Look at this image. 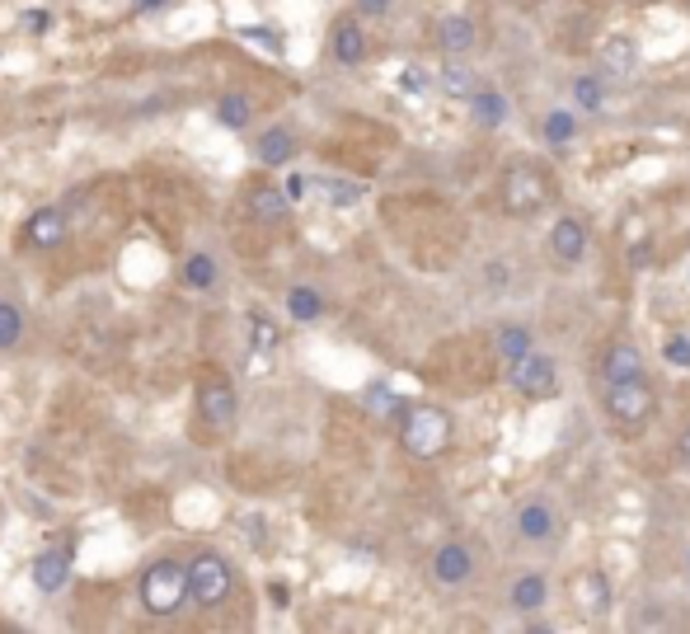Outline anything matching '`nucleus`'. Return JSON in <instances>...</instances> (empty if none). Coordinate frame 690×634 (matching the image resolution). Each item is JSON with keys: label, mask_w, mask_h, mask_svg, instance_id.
<instances>
[{"label": "nucleus", "mask_w": 690, "mask_h": 634, "mask_svg": "<svg viewBox=\"0 0 690 634\" xmlns=\"http://www.w3.org/2000/svg\"><path fill=\"white\" fill-rule=\"evenodd\" d=\"M137 602L151 620H174L188 606V569L179 559H151L137 578Z\"/></svg>", "instance_id": "nucleus-1"}, {"label": "nucleus", "mask_w": 690, "mask_h": 634, "mask_svg": "<svg viewBox=\"0 0 690 634\" xmlns=\"http://www.w3.org/2000/svg\"><path fill=\"white\" fill-rule=\"evenodd\" d=\"M451 433H456V423L437 404H404V414H399V447L414 461H437L451 447Z\"/></svg>", "instance_id": "nucleus-2"}, {"label": "nucleus", "mask_w": 690, "mask_h": 634, "mask_svg": "<svg viewBox=\"0 0 690 634\" xmlns=\"http://www.w3.org/2000/svg\"><path fill=\"white\" fill-rule=\"evenodd\" d=\"M184 569H188V602L198 606V611H221L230 602V592H235V564L221 550H198Z\"/></svg>", "instance_id": "nucleus-3"}, {"label": "nucleus", "mask_w": 690, "mask_h": 634, "mask_svg": "<svg viewBox=\"0 0 690 634\" xmlns=\"http://www.w3.org/2000/svg\"><path fill=\"white\" fill-rule=\"evenodd\" d=\"M653 414H658V395H653V386H648L644 376L606 386V418H611L615 433H639V428H648Z\"/></svg>", "instance_id": "nucleus-4"}, {"label": "nucleus", "mask_w": 690, "mask_h": 634, "mask_svg": "<svg viewBox=\"0 0 690 634\" xmlns=\"http://www.w3.org/2000/svg\"><path fill=\"white\" fill-rule=\"evenodd\" d=\"M498 193H503L507 217H536L540 207L550 202V179H545L536 165H512V170L503 174Z\"/></svg>", "instance_id": "nucleus-5"}, {"label": "nucleus", "mask_w": 690, "mask_h": 634, "mask_svg": "<svg viewBox=\"0 0 690 634\" xmlns=\"http://www.w3.org/2000/svg\"><path fill=\"white\" fill-rule=\"evenodd\" d=\"M193 400H198V418L212 428V433H226L235 428V414H240V395H235V381L221 372H202L198 376V390H193Z\"/></svg>", "instance_id": "nucleus-6"}, {"label": "nucleus", "mask_w": 690, "mask_h": 634, "mask_svg": "<svg viewBox=\"0 0 690 634\" xmlns=\"http://www.w3.org/2000/svg\"><path fill=\"white\" fill-rule=\"evenodd\" d=\"M512 372V390L522 395V400H554L559 395V367H554V357H545V353H531L522 357V362H512L507 367Z\"/></svg>", "instance_id": "nucleus-7"}, {"label": "nucleus", "mask_w": 690, "mask_h": 634, "mask_svg": "<svg viewBox=\"0 0 690 634\" xmlns=\"http://www.w3.org/2000/svg\"><path fill=\"white\" fill-rule=\"evenodd\" d=\"M475 569H479V559H475V550H470L465 541L437 545V550H432V559H428V578L437 583V588H446V592L465 588V583L475 578Z\"/></svg>", "instance_id": "nucleus-8"}, {"label": "nucleus", "mask_w": 690, "mask_h": 634, "mask_svg": "<svg viewBox=\"0 0 690 634\" xmlns=\"http://www.w3.org/2000/svg\"><path fill=\"white\" fill-rule=\"evenodd\" d=\"M512 531L526 545H550L559 536V512H554L550 498H526L522 508L512 512Z\"/></svg>", "instance_id": "nucleus-9"}, {"label": "nucleus", "mask_w": 690, "mask_h": 634, "mask_svg": "<svg viewBox=\"0 0 690 634\" xmlns=\"http://www.w3.org/2000/svg\"><path fill=\"white\" fill-rule=\"evenodd\" d=\"M71 564H76V545L71 541H57V545H43V555L33 559V588L38 592H62L71 583Z\"/></svg>", "instance_id": "nucleus-10"}, {"label": "nucleus", "mask_w": 690, "mask_h": 634, "mask_svg": "<svg viewBox=\"0 0 690 634\" xmlns=\"http://www.w3.org/2000/svg\"><path fill=\"white\" fill-rule=\"evenodd\" d=\"M296 155H301V137H296V127H287V123L263 127L259 137H254V160L268 165V170H287Z\"/></svg>", "instance_id": "nucleus-11"}, {"label": "nucleus", "mask_w": 690, "mask_h": 634, "mask_svg": "<svg viewBox=\"0 0 690 634\" xmlns=\"http://www.w3.org/2000/svg\"><path fill=\"white\" fill-rule=\"evenodd\" d=\"M573 606H578V616L583 620H606L611 616V583H606V573L601 569H583L573 578Z\"/></svg>", "instance_id": "nucleus-12"}, {"label": "nucleus", "mask_w": 690, "mask_h": 634, "mask_svg": "<svg viewBox=\"0 0 690 634\" xmlns=\"http://www.w3.org/2000/svg\"><path fill=\"white\" fill-rule=\"evenodd\" d=\"M66 235H71V221H66V207H57V202L38 207V212L24 221V240H29L33 249H57V245H66Z\"/></svg>", "instance_id": "nucleus-13"}, {"label": "nucleus", "mask_w": 690, "mask_h": 634, "mask_svg": "<svg viewBox=\"0 0 690 634\" xmlns=\"http://www.w3.org/2000/svg\"><path fill=\"white\" fill-rule=\"evenodd\" d=\"M371 52V38L362 29V19H338L334 29H329V57L338 66H362Z\"/></svg>", "instance_id": "nucleus-14"}, {"label": "nucleus", "mask_w": 690, "mask_h": 634, "mask_svg": "<svg viewBox=\"0 0 690 634\" xmlns=\"http://www.w3.org/2000/svg\"><path fill=\"white\" fill-rule=\"evenodd\" d=\"M507 606L517 611V616H540L545 606H550V578L540 569H526L512 578V588H507Z\"/></svg>", "instance_id": "nucleus-15"}, {"label": "nucleus", "mask_w": 690, "mask_h": 634, "mask_svg": "<svg viewBox=\"0 0 690 634\" xmlns=\"http://www.w3.org/2000/svg\"><path fill=\"white\" fill-rule=\"evenodd\" d=\"M550 254L564 268H573V263H583L587 259V226L578 217H559L550 226Z\"/></svg>", "instance_id": "nucleus-16"}, {"label": "nucleus", "mask_w": 690, "mask_h": 634, "mask_svg": "<svg viewBox=\"0 0 690 634\" xmlns=\"http://www.w3.org/2000/svg\"><path fill=\"white\" fill-rule=\"evenodd\" d=\"M601 376H606V386L611 381H639L644 376V353H639V343L634 339H615L601 357Z\"/></svg>", "instance_id": "nucleus-17"}, {"label": "nucleus", "mask_w": 690, "mask_h": 634, "mask_svg": "<svg viewBox=\"0 0 690 634\" xmlns=\"http://www.w3.org/2000/svg\"><path fill=\"white\" fill-rule=\"evenodd\" d=\"M437 47L446 57H470L479 47V29L470 15H442L437 19Z\"/></svg>", "instance_id": "nucleus-18"}, {"label": "nucleus", "mask_w": 690, "mask_h": 634, "mask_svg": "<svg viewBox=\"0 0 690 634\" xmlns=\"http://www.w3.org/2000/svg\"><path fill=\"white\" fill-rule=\"evenodd\" d=\"M249 212L259 221H268V226H277V221L292 217V198H287L277 184H254L249 188Z\"/></svg>", "instance_id": "nucleus-19"}, {"label": "nucleus", "mask_w": 690, "mask_h": 634, "mask_svg": "<svg viewBox=\"0 0 690 634\" xmlns=\"http://www.w3.org/2000/svg\"><path fill=\"white\" fill-rule=\"evenodd\" d=\"M324 310H329V301L310 282H296L287 292V320H296V325H315V320H324Z\"/></svg>", "instance_id": "nucleus-20"}, {"label": "nucleus", "mask_w": 690, "mask_h": 634, "mask_svg": "<svg viewBox=\"0 0 690 634\" xmlns=\"http://www.w3.org/2000/svg\"><path fill=\"white\" fill-rule=\"evenodd\" d=\"M254 123V99L245 90H226L216 99V127H226V132H245Z\"/></svg>", "instance_id": "nucleus-21"}, {"label": "nucleus", "mask_w": 690, "mask_h": 634, "mask_svg": "<svg viewBox=\"0 0 690 634\" xmlns=\"http://www.w3.org/2000/svg\"><path fill=\"white\" fill-rule=\"evenodd\" d=\"M601 66L611 71V76H625L639 66V43L629 38V33H611L606 43H601Z\"/></svg>", "instance_id": "nucleus-22"}, {"label": "nucleus", "mask_w": 690, "mask_h": 634, "mask_svg": "<svg viewBox=\"0 0 690 634\" xmlns=\"http://www.w3.org/2000/svg\"><path fill=\"white\" fill-rule=\"evenodd\" d=\"M465 104H470V118H475L479 127H489V132H493V127H503V123H507V113H512V109H507L503 94H498V90H484V85H479V90L470 94Z\"/></svg>", "instance_id": "nucleus-23"}, {"label": "nucleus", "mask_w": 690, "mask_h": 634, "mask_svg": "<svg viewBox=\"0 0 690 634\" xmlns=\"http://www.w3.org/2000/svg\"><path fill=\"white\" fill-rule=\"evenodd\" d=\"M184 282L193 287V292H212L216 282H221V263H216V254L193 249V254L184 259Z\"/></svg>", "instance_id": "nucleus-24"}, {"label": "nucleus", "mask_w": 690, "mask_h": 634, "mask_svg": "<svg viewBox=\"0 0 690 634\" xmlns=\"http://www.w3.org/2000/svg\"><path fill=\"white\" fill-rule=\"evenodd\" d=\"M493 348H498V357H503L507 367L512 362H522L531 348H536V334L526 325H498V334H493Z\"/></svg>", "instance_id": "nucleus-25"}, {"label": "nucleus", "mask_w": 690, "mask_h": 634, "mask_svg": "<svg viewBox=\"0 0 690 634\" xmlns=\"http://www.w3.org/2000/svg\"><path fill=\"white\" fill-rule=\"evenodd\" d=\"M432 80H437V90L451 94V99H470V94L479 90V76L470 71V66H460V57H451Z\"/></svg>", "instance_id": "nucleus-26"}, {"label": "nucleus", "mask_w": 690, "mask_h": 634, "mask_svg": "<svg viewBox=\"0 0 690 634\" xmlns=\"http://www.w3.org/2000/svg\"><path fill=\"white\" fill-rule=\"evenodd\" d=\"M249 348L254 353H277V343H282V325L277 320H268L263 310H249Z\"/></svg>", "instance_id": "nucleus-27"}, {"label": "nucleus", "mask_w": 690, "mask_h": 634, "mask_svg": "<svg viewBox=\"0 0 690 634\" xmlns=\"http://www.w3.org/2000/svg\"><path fill=\"white\" fill-rule=\"evenodd\" d=\"M573 104L583 113H601L606 109V80L601 76H578L573 80Z\"/></svg>", "instance_id": "nucleus-28"}, {"label": "nucleus", "mask_w": 690, "mask_h": 634, "mask_svg": "<svg viewBox=\"0 0 690 634\" xmlns=\"http://www.w3.org/2000/svg\"><path fill=\"white\" fill-rule=\"evenodd\" d=\"M540 137L550 141V146H568V141L578 137V118H573L568 109L545 113V123H540Z\"/></svg>", "instance_id": "nucleus-29"}, {"label": "nucleus", "mask_w": 690, "mask_h": 634, "mask_svg": "<svg viewBox=\"0 0 690 634\" xmlns=\"http://www.w3.org/2000/svg\"><path fill=\"white\" fill-rule=\"evenodd\" d=\"M315 188H324L329 207H357V202H362V193H367V188L357 184V179H315Z\"/></svg>", "instance_id": "nucleus-30"}, {"label": "nucleus", "mask_w": 690, "mask_h": 634, "mask_svg": "<svg viewBox=\"0 0 690 634\" xmlns=\"http://www.w3.org/2000/svg\"><path fill=\"white\" fill-rule=\"evenodd\" d=\"M19 339H24V310L0 296V353L5 348H19Z\"/></svg>", "instance_id": "nucleus-31"}, {"label": "nucleus", "mask_w": 690, "mask_h": 634, "mask_svg": "<svg viewBox=\"0 0 690 634\" xmlns=\"http://www.w3.org/2000/svg\"><path fill=\"white\" fill-rule=\"evenodd\" d=\"M662 357L672 367H690V334H672V339L662 343Z\"/></svg>", "instance_id": "nucleus-32"}, {"label": "nucleus", "mask_w": 690, "mask_h": 634, "mask_svg": "<svg viewBox=\"0 0 690 634\" xmlns=\"http://www.w3.org/2000/svg\"><path fill=\"white\" fill-rule=\"evenodd\" d=\"M240 38H254V43L268 47V52H282V33H277V29H263V24H245V29H240Z\"/></svg>", "instance_id": "nucleus-33"}, {"label": "nucleus", "mask_w": 690, "mask_h": 634, "mask_svg": "<svg viewBox=\"0 0 690 634\" xmlns=\"http://www.w3.org/2000/svg\"><path fill=\"white\" fill-rule=\"evenodd\" d=\"M310 188H315V179H310V174H301V170H292V174H287V188H282V193H287L292 202H301Z\"/></svg>", "instance_id": "nucleus-34"}, {"label": "nucleus", "mask_w": 690, "mask_h": 634, "mask_svg": "<svg viewBox=\"0 0 690 634\" xmlns=\"http://www.w3.org/2000/svg\"><path fill=\"white\" fill-rule=\"evenodd\" d=\"M399 90L404 94H428V76H423L418 66H409V71H399Z\"/></svg>", "instance_id": "nucleus-35"}, {"label": "nucleus", "mask_w": 690, "mask_h": 634, "mask_svg": "<svg viewBox=\"0 0 690 634\" xmlns=\"http://www.w3.org/2000/svg\"><path fill=\"white\" fill-rule=\"evenodd\" d=\"M24 29H29V33H47V29H52V10H24Z\"/></svg>", "instance_id": "nucleus-36"}, {"label": "nucleus", "mask_w": 690, "mask_h": 634, "mask_svg": "<svg viewBox=\"0 0 690 634\" xmlns=\"http://www.w3.org/2000/svg\"><path fill=\"white\" fill-rule=\"evenodd\" d=\"M357 15L362 19H385L390 15V0H357Z\"/></svg>", "instance_id": "nucleus-37"}, {"label": "nucleus", "mask_w": 690, "mask_h": 634, "mask_svg": "<svg viewBox=\"0 0 690 634\" xmlns=\"http://www.w3.org/2000/svg\"><path fill=\"white\" fill-rule=\"evenodd\" d=\"M676 456H681V465L690 470V423L681 428V437H676Z\"/></svg>", "instance_id": "nucleus-38"}, {"label": "nucleus", "mask_w": 690, "mask_h": 634, "mask_svg": "<svg viewBox=\"0 0 690 634\" xmlns=\"http://www.w3.org/2000/svg\"><path fill=\"white\" fill-rule=\"evenodd\" d=\"M169 0H132V15H155V10H165Z\"/></svg>", "instance_id": "nucleus-39"}, {"label": "nucleus", "mask_w": 690, "mask_h": 634, "mask_svg": "<svg viewBox=\"0 0 690 634\" xmlns=\"http://www.w3.org/2000/svg\"><path fill=\"white\" fill-rule=\"evenodd\" d=\"M273 602H277V606H287V602H292V592H287V583H273Z\"/></svg>", "instance_id": "nucleus-40"}, {"label": "nucleus", "mask_w": 690, "mask_h": 634, "mask_svg": "<svg viewBox=\"0 0 690 634\" xmlns=\"http://www.w3.org/2000/svg\"><path fill=\"white\" fill-rule=\"evenodd\" d=\"M686 573H690V555H686Z\"/></svg>", "instance_id": "nucleus-41"}]
</instances>
